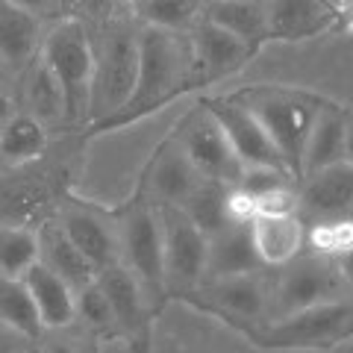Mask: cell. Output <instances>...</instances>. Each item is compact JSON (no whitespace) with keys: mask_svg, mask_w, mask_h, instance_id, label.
Segmentation results:
<instances>
[{"mask_svg":"<svg viewBox=\"0 0 353 353\" xmlns=\"http://www.w3.org/2000/svg\"><path fill=\"white\" fill-rule=\"evenodd\" d=\"M201 68L192 48L189 30H162L148 27L139 32V68H136V85L127 97V103L118 109L112 118L94 124L97 130L121 127L127 121H139L141 115L159 109L171 97L183 94L189 85L201 83Z\"/></svg>","mask_w":353,"mask_h":353,"instance_id":"1","label":"cell"},{"mask_svg":"<svg viewBox=\"0 0 353 353\" xmlns=\"http://www.w3.org/2000/svg\"><path fill=\"white\" fill-rule=\"evenodd\" d=\"M39 57L62 85L65 94V121H88V94H92V71H94V50L92 36L77 18L65 15L53 24L41 39Z\"/></svg>","mask_w":353,"mask_h":353,"instance_id":"2","label":"cell"},{"mask_svg":"<svg viewBox=\"0 0 353 353\" xmlns=\"http://www.w3.org/2000/svg\"><path fill=\"white\" fill-rule=\"evenodd\" d=\"M94 71H92V94H88V121L101 124L112 118L136 85L139 68V36L127 27L112 24L101 41H92Z\"/></svg>","mask_w":353,"mask_h":353,"instance_id":"3","label":"cell"},{"mask_svg":"<svg viewBox=\"0 0 353 353\" xmlns=\"http://www.w3.org/2000/svg\"><path fill=\"white\" fill-rule=\"evenodd\" d=\"M253 115L262 121V127L268 130L271 141L277 145L280 157L289 165L294 180L303 176V145L309 136V127L318 115V109L306 97H294L285 92H248L241 97Z\"/></svg>","mask_w":353,"mask_h":353,"instance_id":"4","label":"cell"},{"mask_svg":"<svg viewBox=\"0 0 353 353\" xmlns=\"http://www.w3.org/2000/svg\"><path fill=\"white\" fill-rule=\"evenodd\" d=\"M121 262L136 274L148 297L165 292V248H162V221L159 206L150 201H136L118 224Z\"/></svg>","mask_w":353,"mask_h":353,"instance_id":"5","label":"cell"},{"mask_svg":"<svg viewBox=\"0 0 353 353\" xmlns=\"http://www.w3.org/2000/svg\"><path fill=\"white\" fill-rule=\"evenodd\" d=\"M165 248V289L189 292L206 277L209 236L180 206H159Z\"/></svg>","mask_w":353,"mask_h":353,"instance_id":"6","label":"cell"},{"mask_svg":"<svg viewBox=\"0 0 353 353\" xmlns=\"http://www.w3.org/2000/svg\"><path fill=\"white\" fill-rule=\"evenodd\" d=\"M280 268L283 274L277 283V318L324 301H336V297H341V292H347L333 256L301 250Z\"/></svg>","mask_w":353,"mask_h":353,"instance_id":"7","label":"cell"},{"mask_svg":"<svg viewBox=\"0 0 353 353\" xmlns=\"http://www.w3.org/2000/svg\"><path fill=\"white\" fill-rule=\"evenodd\" d=\"M174 139L189 153V159L194 162V168L201 171V176H212V180H221L227 185L239 183L245 165L236 157L227 132L221 130L218 118L209 112L206 103L192 109V112L183 118L180 130L174 132Z\"/></svg>","mask_w":353,"mask_h":353,"instance_id":"8","label":"cell"},{"mask_svg":"<svg viewBox=\"0 0 353 353\" xmlns=\"http://www.w3.org/2000/svg\"><path fill=\"white\" fill-rule=\"evenodd\" d=\"M350 330H353V303L336 297V301H324L277 318L259 336V341L271 347H315L347 336Z\"/></svg>","mask_w":353,"mask_h":353,"instance_id":"9","label":"cell"},{"mask_svg":"<svg viewBox=\"0 0 353 353\" xmlns=\"http://www.w3.org/2000/svg\"><path fill=\"white\" fill-rule=\"evenodd\" d=\"M206 106L218 118L221 130L227 132L230 145H233L241 165H280V168H289L285 159L280 157L277 145L271 141L268 130L262 127V121L241 101H224V97H218V101H206Z\"/></svg>","mask_w":353,"mask_h":353,"instance_id":"10","label":"cell"},{"mask_svg":"<svg viewBox=\"0 0 353 353\" xmlns=\"http://www.w3.org/2000/svg\"><path fill=\"white\" fill-rule=\"evenodd\" d=\"M297 209L312 221L353 218V165L341 159L306 174L297 192Z\"/></svg>","mask_w":353,"mask_h":353,"instance_id":"11","label":"cell"},{"mask_svg":"<svg viewBox=\"0 0 353 353\" xmlns=\"http://www.w3.org/2000/svg\"><path fill=\"white\" fill-rule=\"evenodd\" d=\"M189 36H192V48L197 57V68H201V77L206 83L236 74L239 68H245L248 59L256 53L253 44L239 39L236 32L218 27L215 21H209V18L197 21L189 30Z\"/></svg>","mask_w":353,"mask_h":353,"instance_id":"12","label":"cell"},{"mask_svg":"<svg viewBox=\"0 0 353 353\" xmlns=\"http://www.w3.org/2000/svg\"><path fill=\"white\" fill-rule=\"evenodd\" d=\"M197 183H201V171L194 168V162L189 159L180 141L171 139L150 162L145 192L153 206H180Z\"/></svg>","mask_w":353,"mask_h":353,"instance_id":"13","label":"cell"},{"mask_svg":"<svg viewBox=\"0 0 353 353\" xmlns=\"http://www.w3.org/2000/svg\"><path fill=\"white\" fill-rule=\"evenodd\" d=\"M59 224L97 271L112 262H121L118 224H112V221L103 218L101 212L85 209V206H68L59 215Z\"/></svg>","mask_w":353,"mask_h":353,"instance_id":"14","label":"cell"},{"mask_svg":"<svg viewBox=\"0 0 353 353\" xmlns=\"http://www.w3.org/2000/svg\"><path fill=\"white\" fill-rule=\"evenodd\" d=\"M262 256L253 245L250 221H230L209 236L206 277H230V274H253L262 268Z\"/></svg>","mask_w":353,"mask_h":353,"instance_id":"15","label":"cell"},{"mask_svg":"<svg viewBox=\"0 0 353 353\" xmlns=\"http://www.w3.org/2000/svg\"><path fill=\"white\" fill-rule=\"evenodd\" d=\"M97 283L106 294L109 306L115 315V330L121 333H139L148 327V292L141 289L124 262H112L97 271Z\"/></svg>","mask_w":353,"mask_h":353,"instance_id":"16","label":"cell"},{"mask_svg":"<svg viewBox=\"0 0 353 353\" xmlns=\"http://www.w3.org/2000/svg\"><path fill=\"white\" fill-rule=\"evenodd\" d=\"M32 294V303L39 309L44 330H65L77 321V301L74 289L65 283L57 271H50L41 259H36L30 268L21 274Z\"/></svg>","mask_w":353,"mask_h":353,"instance_id":"17","label":"cell"},{"mask_svg":"<svg viewBox=\"0 0 353 353\" xmlns=\"http://www.w3.org/2000/svg\"><path fill=\"white\" fill-rule=\"evenodd\" d=\"M206 297L221 315H233L239 321H262L271 309L268 289L253 274H230V277H209Z\"/></svg>","mask_w":353,"mask_h":353,"instance_id":"18","label":"cell"},{"mask_svg":"<svg viewBox=\"0 0 353 353\" xmlns=\"http://www.w3.org/2000/svg\"><path fill=\"white\" fill-rule=\"evenodd\" d=\"M41 24V18L21 9L12 0H0V59L15 74H21L39 57L44 39Z\"/></svg>","mask_w":353,"mask_h":353,"instance_id":"19","label":"cell"},{"mask_svg":"<svg viewBox=\"0 0 353 353\" xmlns=\"http://www.w3.org/2000/svg\"><path fill=\"white\" fill-rule=\"evenodd\" d=\"M39 236V259L48 265L50 271H57L59 277L71 285L74 292H80L83 285H88L97 277V268L88 256L68 239V233L62 230L59 221H48L36 230Z\"/></svg>","mask_w":353,"mask_h":353,"instance_id":"20","label":"cell"},{"mask_svg":"<svg viewBox=\"0 0 353 353\" xmlns=\"http://www.w3.org/2000/svg\"><path fill=\"white\" fill-rule=\"evenodd\" d=\"M336 12L324 0H268V39L297 41L333 27Z\"/></svg>","mask_w":353,"mask_h":353,"instance_id":"21","label":"cell"},{"mask_svg":"<svg viewBox=\"0 0 353 353\" xmlns=\"http://www.w3.org/2000/svg\"><path fill=\"white\" fill-rule=\"evenodd\" d=\"M250 233L265 265H285L306 248V224L301 215H253Z\"/></svg>","mask_w":353,"mask_h":353,"instance_id":"22","label":"cell"},{"mask_svg":"<svg viewBox=\"0 0 353 353\" xmlns=\"http://www.w3.org/2000/svg\"><path fill=\"white\" fill-rule=\"evenodd\" d=\"M18 77H24V85H21V106H24V112L39 118L41 124L65 121V94L59 80L48 68V62L36 57Z\"/></svg>","mask_w":353,"mask_h":353,"instance_id":"23","label":"cell"},{"mask_svg":"<svg viewBox=\"0 0 353 353\" xmlns=\"http://www.w3.org/2000/svg\"><path fill=\"white\" fill-rule=\"evenodd\" d=\"M203 18L236 32L256 50L268 41V0H209Z\"/></svg>","mask_w":353,"mask_h":353,"instance_id":"24","label":"cell"},{"mask_svg":"<svg viewBox=\"0 0 353 353\" xmlns=\"http://www.w3.org/2000/svg\"><path fill=\"white\" fill-rule=\"evenodd\" d=\"M345 115L347 112H339L333 106L318 109L303 145V176L345 159Z\"/></svg>","mask_w":353,"mask_h":353,"instance_id":"25","label":"cell"},{"mask_svg":"<svg viewBox=\"0 0 353 353\" xmlns=\"http://www.w3.org/2000/svg\"><path fill=\"white\" fill-rule=\"evenodd\" d=\"M44 148H48V130L39 118H32L30 112H18L0 127V162L3 165H27L32 159H39Z\"/></svg>","mask_w":353,"mask_h":353,"instance_id":"26","label":"cell"},{"mask_svg":"<svg viewBox=\"0 0 353 353\" xmlns=\"http://www.w3.org/2000/svg\"><path fill=\"white\" fill-rule=\"evenodd\" d=\"M0 324L12 327L15 333L27 336L30 341H39L44 333L39 309L32 303V294L21 277L0 274Z\"/></svg>","mask_w":353,"mask_h":353,"instance_id":"27","label":"cell"},{"mask_svg":"<svg viewBox=\"0 0 353 353\" xmlns=\"http://www.w3.org/2000/svg\"><path fill=\"white\" fill-rule=\"evenodd\" d=\"M227 197H230V185L227 183L212 180V176H201V183H197L192 189V194L180 203V209L203 230L206 236H212L224 224H230Z\"/></svg>","mask_w":353,"mask_h":353,"instance_id":"28","label":"cell"},{"mask_svg":"<svg viewBox=\"0 0 353 353\" xmlns=\"http://www.w3.org/2000/svg\"><path fill=\"white\" fill-rule=\"evenodd\" d=\"M132 12L148 27L192 30L206 12V0H130Z\"/></svg>","mask_w":353,"mask_h":353,"instance_id":"29","label":"cell"},{"mask_svg":"<svg viewBox=\"0 0 353 353\" xmlns=\"http://www.w3.org/2000/svg\"><path fill=\"white\" fill-rule=\"evenodd\" d=\"M39 259L36 230L21 224H0V274L21 277Z\"/></svg>","mask_w":353,"mask_h":353,"instance_id":"30","label":"cell"},{"mask_svg":"<svg viewBox=\"0 0 353 353\" xmlns=\"http://www.w3.org/2000/svg\"><path fill=\"white\" fill-rule=\"evenodd\" d=\"M306 241L321 256H339L347 248H353V218H333V221H315L306 233Z\"/></svg>","mask_w":353,"mask_h":353,"instance_id":"31","label":"cell"},{"mask_svg":"<svg viewBox=\"0 0 353 353\" xmlns=\"http://www.w3.org/2000/svg\"><path fill=\"white\" fill-rule=\"evenodd\" d=\"M74 301H77V321H83L85 327H92V330H101V333L103 330H115L112 306H109L97 277L88 285H83L80 292H74Z\"/></svg>","mask_w":353,"mask_h":353,"instance_id":"32","label":"cell"},{"mask_svg":"<svg viewBox=\"0 0 353 353\" xmlns=\"http://www.w3.org/2000/svg\"><path fill=\"white\" fill-rule=\"evenodd\" d=\"M236 185L250 197H259L271 189H280V185H294V174L289 168H280V165H245Z\"/></svg>","mask_w":353,"mask_h":353,"instance_id":"33","label":"cell"},{"mask_svg":"<svg viewBox=\"0 0 353 353\" xmlns=\"http://www.w3.org/2000/svg\"><path fill=\"white\" fill-rule=\"evenodd\" d=\"M253 203H256V215H292L297 212V192L292 185H280L253 197Z\"/></svg>","mask_w":353,"mask_h":353,"instance_id":"34","label":"cell"},{"mask_svg":"<svg viewBox=\"0 0 353 353\" xmlns=\"http://www.w3.org/2000/svg\"><path fill=\"white\" fill-rule=\"evenodd\" d=\"M12 3H18L21 9H27L41 21H59L71 12L74 0H12Z\"/></svg>","mask_w":353,"mask_h":353,"instance_id":"35","label":"cell"},{"mask_svg":"<svg viewBox=\"0 0 353 353\" xmlns=\"http://www.w3.org/2000/svg\"><path fill=\"white\" fill-rule=\"evenodd\" d=\"M336 268L341 274V280H345V289L353 292V248H347L345 253H339V256H336Z\"/></svg>","mask_w":353,"mask_h":353,"instance_id":"36","label":"cell"},{"mask_svg":"<svg viewBox=\"0 0 353 353\" xmlns=\"http://www.w3.org/2000/svg\"><path fill=\"white\" fill-rule=\"evenodd\" d=\"M333 12H336L333 24L345 27V30H353V0H341V3L333 9Z\"/></svg>","mask_w":353,"mask_h":353,"instance_id":"37","label":"cell"},{"mask_svg":"<svg viewBox=\"0 0 353 353\" xmlns=\"http://www.w3.org/2000/svg\"><path fill=\"white\" fill-rule=\"evenodd\" d=\"M18 112V103H15V97L9 94V92H0V127L6 124L9 118H12Z\"/></svg>","mask_w":353,"mask_h":353,"instance_id":"38","label":"cell"},{"mask_svg":"<svg viewBox=\"0 0 353 353\" xmlns=\"http://www.w3.org/2000/svg\"><path fill=\"white\" fill-rule=\"evenodd\" d=\"M345 162L353 165V112L345 115Z\"/></svg>","mask_w":353,"mask_h":353,"instance_id":"39","label":"cell"},{"mask_svg":"<svg viewBox=\"0 0 353 353\" xmlns=\"http://www.w3.org/2000/svg\"><path fill=\"white\" fill-rule=\"evenodd\" d=\"M15 71L12 68H9V65L3 62V59H0V92H9V85H12V80H15Z\"/></svg>","mask_w":353,"mask_h":353,"instance_id":"40","label":"cell"}]
</instances>
